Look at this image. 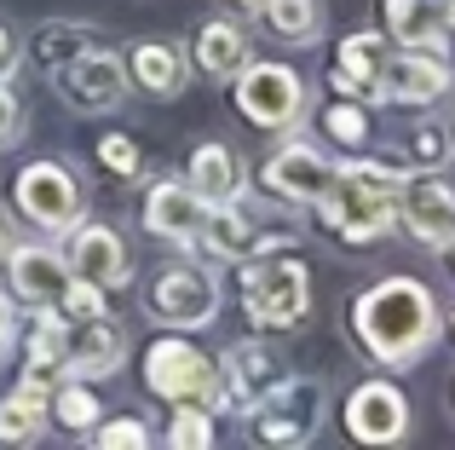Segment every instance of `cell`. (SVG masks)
<instances>
[{
  "mask_svg": "<svg viewBox=\"0 0 455 450\" xmlns=\"http://www.w3.org/2000/svg\"><path fill=\"white\" fill-rule=\"evenodd\" d=\"M352 335L387 370L427 358L433 341L444 335V312H438V294L421 277H380L375 289L357 294L352 306Z\"/></svg>",
  "mask_w": 455,
  "mask_h": 450,
  "instance_id": "6da1fadb",
  "label": "cell"
},
{
  "mask_svg": "<svg viewBox=\"0 0 455 450\" xmlns=\"http://www.w3.org/2000/svg\"><path fill=\"white\" fill-rule=\"evenodd\" d=\"M243 306L259 329H294L311 312V271L294 254H254L243 260Z\"/></svg>",
  "mask_w": 455,
  "mask_h": 450,
  "instance_id": "7a4b0ae2",
  "label": "cell"
},
{
  "mask_svg": "<svg viewBox=\"0 0 455 450\" xmlns=\"http://www.w3.org/2000/svg\"><path fill=\"white\" fill-rule=\"evenodd\" d=\"M145 387H150L156 398H167V405L225 410V398H220V364H213L196 341H179V329L145 352Z\"/></svg>",
  "mask_w": 455,
  "mask_h": 450,
  "instance_id": "3957f363",
  "label": "cell"
},
{
  "mask_svg": "<svg viewBox=\"0 0 455 450\" xmlns=\"http://www.w3.org/2000/svg\"><path fill=\"white\" fill-rule=\"evenodd\" d=\"M231 81H236V110L254 127H266V133H294V127L306 122V81L294 76L289 64H254V58H248Z\"/></svg>",
  "mask_w": 455,
  "mask_h": 450,
  "instance_id": "277c9868",
  "label": "cell"
},
{
  "mask_svg": "<svg viewBox=\"0 0 455 450\" xmlns=\"http://www.w3.org/2000/svg\"><path fill=\"white\" fill-rule=\"evenodd\" d=\"M12 203H18V214L46 237H64L69 225H81V214H87L81 180L64 162H29V168L18 173V185H12Z\"/></svg>",
  "mask_w": 455,
  "mask_h": 450,
  "instance_id": "5b68a950",
  "label": "cell"
},
{
  "mask_svg": "<svg viewBox=\"0 0 455 450\" xmlns=\"http://www.w3.org/2000/svg\"><path fill=\"white\" fill-rule=\"evenodd\" d=\"M52 87L64 92V104H76L81 116H104V110H122L127 104V58L122 52H104V46H81L69 52L64 64H52Z\"/></svg>",
  "mask_w": 455,
  "mask_h": 450,
  "instance_id": "8992f818",
  "label": "cell"
},
{
  "mask_svg": "<svg viewBox=\"0 0 455 450\" xmlns=\"http://www.w3.org/2000/svg\"><path fill=\"white\" fill-rule=\"evenodd\" d=\"M248 428H254L259 445H311L323 428V387L300 382V375H283L259 405L243 410Z\"/></svg>",
  "mask_w": 455,
  "mask_h": 450,
  "instance_id": "52a82bcc",
  "label": "cell"
},
{
  "mask_svg": "<svg viewBox=\"0 0 455 450\" xmlns=\"http://www.w3.org/2000/svg\"><path fill=\"white\" fill-rule=\"evenodd\" d=\"M150 317L167 329H208L220 317V277L196 260H179V266H162V277L150 283Z\"/></svg>",
  "mask_w": 455,
  "mask_h": 450,
  "instance_id": "ba28073f",
  "label": "cell"
},
{
  "mask_svg": "<svg viewBox=\"0 0 455 450\" xmlns=\"http://www.w3.org/2000/svg\"><path fill=\"white\" fill-rule=\"evenodd\" d=\"M334 180H340V162H334L323 145L294 139V133L271 150V157H266V173H259V185H266L277 203H317Z\"/></svg>",
  "mask_w": 455,
  "mask_h": 450,
  "instance_id": "9c48e42d",
  "label": "cell"
},
{
  "mask_svg": "<svg viewBox=\"0 0 455 450\" xmlns=\"http://www.w3.org/2000/svg\"><path fill=\"white\" fill-rule=\"evenodd\" d=\"M311 208H317V220L329 225L340 243H352V248L375 243V237H387L392 225H398V197L357 191V185H346V180H334Z\"/></svg>",
  "mask_w": 455,
  "mask_h": 450,
  "instance_id": "30bf717a",
  "label": "cell"
},
{
  "mask_svg": "<svg viewBox=\"0 0 455 450\" xmlns=\"http://www.w3.org/2000/svg\"><path fill=\"white\" fill-rule=\"evenodd\" d=\"M398 225L427 248L455 243V180L444 173H410L398 191Z\"/></svg>",
  "mask_w": 455,
  "mask_h": 450,
  "instance_id": "8fae6325",
  "label": "cell"
},
{
  "mask_svg": "<svg viewBox=\"0 0 455 450\" xmlns=\"http://www.w3.org/2000/svg\"><path fill=\"white\" fill-rule=\"evenodd\" d=\"M69 243H64V266L69 277H87L99 283V289H127V277H133V254H127L122 231H110V225H69Z\"/></svg>",
  "mask_w": 455,
  "mask_h": 450,
  "instance_id": "7c38bea8",
  "label": "cell"
},
{
  "mask_svg": "<svg viewBox=\"0 0 455 450\" xmlns=\"http://www.w3.org/2000/svg\"><path fill=\"white\" fill-rule=\"evenodd\" d=\"M398 46L387 41V29H357L340 41V58H334V87L357 104H387V64Z\"/></svg>",
  "mask_w": 455,
  "mask_h": 450,
  "instance_id": "4fadbf2b",
  "label": "cell"
},
{
  "mask_svg": "<svg viewBox=\"0 0 455 450\" xmlns=\"http://www.w3.org/2000/svg\"><path fill=\"white\" fill-rule=\"evenodd\" d=\"M346 433L357 445H403L410 439V398L392 382H363L346 398Z\"/></svg>",
  "mask_w": 455,
  "mask_h": 450,
  "instance_id": "5bb4252c",
  "label": "cell"
},
{
  "mask_svg": "<svg viewBox=\"0 0 455 450\" xmlns=\"http://www.w3.org/2000/svg\"><path fill=\"white\" fill-rule=\"evenodd\" d=\"M283 375H289V364L277 358V347H266V341H243V347H231L220 358V398H225V410L259 405Z\"/></svg>",
  "mask_w": 455,
  "mask_h": 450,
  "instance_id": "9a60e30c",
  "label": "cell"
},
{
  "mask_svg": "<svg viewBox=\"0 0 455 450\" xmlns=\"http://www.w3.org/2000/svg\"><path fill=\"white\" fill-rule=\"evenodd\" d=\"M58 382H69V317L58 306L35 312V335H29V364H23V393L46 398Z\"/></svg>",
  "mask_w": 455,
  "mask_h": 450,
  "instance_id": "2e32d148",
  "label": "cell"
},
{
  "mask_svg": "<svg viewBox=\"0 0 455 450\" xmlns=\"http://www.w3.org/2000/svg\"><path fill=\"white\" fill-rule=\"evenodd\" d=\"M202 220H208V203H202L185 180H156L150 185V197H145V231L150 237H162V243H173V248H190L196 231H202Z\"/></svg>",
  "mask_w": 455,
  "mask_h": 450,
  "instance_id": "e0dca14e",
  "label": "cell"
},
{
  "mask_svg": "<svg viewBox=\"0 0 455 450\" xmlns=\"http://www.w3.org/2000/svg\"><path fill=\"white\" fill-rule=\"evenodd\" d=\"M6 266V283H12V294H18L23 306H58V294H64V283H69V266H64V254L58 248H23V243H12V254L0 260Z\"/></svg>",
  "mask_w": 455,
  "mask_h": 450,
  "instance_id": "ac0fdd59",
  "label": "cell"
},
{
  "mask_svg": "<svg viewBox=\"0 0 455 450\" xmlns=\"http://www.w3.org/2000/svg\"><path fill=\"white\" fill-rule=\"evenodd\" d=\"M122 364H127L122 324H110L104 312L69 324V375H81V382H104V375H116Z\"/></svg>",
  "mask_w": 455,
  "mask_h": 450,
  "instance_id": "d6986e66",
  "label": "cell"
},
{
  "mask_svg": "<svg viewBox=\"0 0 455 450\" xmlns=\"http://www.w3.org/2000/svg\"><path fill=\"white\" fill-rule=\"evenodd\" d=\"M455 87V69L444 52H392L387 64V99L398 104H438L450 99Z\"/></svg>",
  "mask_w": 455,
  "mask_h": 450,
  "instance_id": "ffe728a7",
  "label": "cell"
},
{
  "mask_svg": "<svg viewBox=\"0 0 455 450\" xmlns=\"http://www.w3.org/2000/svg\"><path fill=\"white\" fill-rule=\"evenodd\" d=\"M380 18H387V41L403 52H444L450 46V23L438 0H387Z\"/></svg>",
  "mask_w": 455,
  "mask_h": 450,
  "instance_id": "44dd1931",
  "label": "cell"
},
{
  "mask_svg": "<svg viewBox=\"0 0 455 450\" xmlns=\"http://www.w3.org/2000/svg\"><path fill=\"white\" fill-rule=\"evenodd\" d=\"M127 76L133 87H145L150 99H179L190 87V52L173 41H139L127 52Z\"/></svg>",
  "mask_w": 455,
  "mask_h": 450,
  "instance_id": "7402d4cb",
  "label": "cell"
},
{
  "mask_svg": "<svg viewBox=\"0 0 455 450\" xmlns=\"http://www.w3.org/2000/svg\"><path fill=\"white\" fill-rule=\"evenodd\" d=\"M190 248H202V254L220 260V266H236V260H248L259 248V225H254V214H243L236 203H213Z\"/></svg>",
  "mask_w": 455,
  "mask_h": 450,
  "instance_id": "603a6c76",
  "label": "cell"
},
{
  "mask_svg": "<svg viewBox=\"0 0 455 450\" xmlns=\"http://www.w3.org/2000/svg\"><path fill=\"white\" fill-rule=\"evenodd\" d=\"M185 185H190V191H196L208 208H213V203H243V191H248L243 157H236L231 145H196Z\"/></svg>",
  "mask_w": 455,
  "mask_h": 450,
  "instance_id": "cb8c5ba5",
  "label": "cell"
},
{
  "mask_svg": "<svg viewBox=\"0 0 455 450\" xmlns=\"http://www.w3.org/2000/svg\"><path fill=\"white\" fill-rule=\"evenodd\" d=\"M243 64H248V35L225 18L208 23V29L196 35V46H190V69H202V76H213V81H231Z\"/></svg>",
  "mask_w": 455,
  "mask_h": 450,
  "instance_id": "d4e9b609",
  "label": "cell"
},
{
  "mask_svg": "<svg viewBox=\"0 0 455 450\" xmlns=\"http://www.w3.org/2000/svg\"><path fill=\"white\" fill-rule=\"evenodd\" d=\"M254 18L266 23L277 41H289V46H311V41L323 35V0H259Z\"/></svg>",
  "mask_w": 455,
  "mask_h": 450,
  "instance_id": "484cf974",
  "label": "cell"
},
{
  "mask_svg": "<svg viewBox=\"0 0 455 450\" xmlns=\"http://www.w3.org/2000/svg\"><path fill=\"white\" fill-rule=\"evenodd\" d=\"M46 433V398H35V393H12V398H0V445H35Z\"/></svg>",
  "mask_w": 455,
  "mask_h": 450,
  "instance_id": "4316f807",
  "label": "cell"
},
{
  "mask_svg": "<svg viewBox=\"0 0 455 450\" xmlns=\"http://www.w3.org/2000/svg\"><path fill=\"white\" fill-rule=\"evenodd\" d=\"M52 416L64 422V428H76V433H87L92 422H99V398H92V387H81V375H69V382H58L52 387Z\"/></svg>",
  "mask_w": 455,
  "mask_h": 450,
  "instance_id": "83f0119b",
  "label": "cell"
},
{
  "mask_svg": "<svg viewBox=\"0 0 455 450\" xmlns=\"http://www.w3.org/2000/svg\"><path fill=\"white\" fill-rule=\"evenodd\" d=\"M167 445H173V450H208L213 445V410L208 405H173Z\"/></svg>",
  "mask_w": 455,
  "mask_h": 450,
  "instance_id": "f1b7e54d",
  "label": "cell"
},
{
  "mask_svg": "<svg viewBox=\"0 0 455 450\" xmlns=\"http://www.w3.org/2000/svg\"><path fill=\"white\" fill-rule=\"evenodd\" d=\"M340 180H346V185H357V191L398 197L410 173H403V168H387V162H363V157H357V162H346V168H340Z\"/></svg>",
  "mask_w": 455,
  "mask_h": 450,
  "instance_id": "f546056e",
  "label": "cell"
},
{
  "mask_svg": "<svg viewBox=\"0 0 455 450\" xmlns=\"http://www.w3.org/2000/svg\"><path fill=\"white\" fill-rule=\"evenodd\" d=\"M323 127H329V139H334V145H346V150L369 145V116L357 110L352 99H346V104H334V110H323Z\"/></svg>",
  "mask_w": 455,
  "mask_h": 450,
  "instance_id": "4dcf8cb0",
  "label": "cell"
},
{
  "mask_svg": "<svg viewBox=\"0 0 455 450\" xmlns=\"http://www.w3.org/2000/svg\"><path fill=\"white\" fill-rule=\"evenodd\" d=\"M92 428H99V422H92ZM92 445H99V450H145L150 445V428L139 416H110L99 433H92Z\"/></svg>",
  "mask_w": 455,
  "mask_h": 450,
  "instance_id": "1f68e13d",
  "label": "cell"
},
{
  "mask_svg": "<svg viewBox=\"0 0 455 450\" xmlns=\"http://www.w3.org/2000/svg\"><path fill=\"white\" fill-rule=\"evenodd\" d=\"M58 312H64L69 324H81V317H99V312H104V289H99V283H87V277H69L64 294H58Z\"/></svg>",
  "mask_w": 455,
  "mask_h": 450,
  "instance_id": "d6a6232c",
  "label": "cell"
},
{
  "mask_svg": "<svg viewBox=\"0 0 455 450\" xmlns=\"http://www.w3.org/2000/svg\"><path fill=\"white\" fill-rule=\"evenodd\" d=\"M81 41H87V35H81L76 23H52L46 35H35V58H41V64H64L69 52H81Z\"/></svg>",
  "mask_w": 455,
  "mask_h": 450,
  "instance_id": "836d02e7",
  "label": "cell"
},
{
  "mask_svg": "<svg viewBox=\"0 0 455 450\" xmlns=\"http://www.w3.org/2000/svg\"><path fill=\"white\" fill-rule=\"evenodd\" d=\"M99 157H104V168H110L116 180H139V168H145V157H139V145L127 133H110L99 145Z\"/></svg>",
  "mask_w": 455,
  "mask_h": 450,
  "instance_id": "e575fe53",
  "label": "cell"
},
{
  "mask_svg": "<svg viewBox=\"0 0 455 450\" xmlns=\"http://www.w3.org/2000/svg\"><path fill=\"white\" fill-rule=\"evenodd\" d=\"M18 139H23V104H18V92L0 81V150L18 145Z\"/></svg>",
  "mask_w": 455,
  "mask_h": 450,
  "instance_id": "d590c367",
  "label": "cell"
},
{
  "mask_svg": "<svg viewBox=\"0 0 455 450\" xmlns=\"http://www.w3.org/2000/svg\"><path fill=\"white\" fill-rule=\"evenodd\" d=\"M410 150H415V162H427V168H438V162H444V133H438V127H421V133L410 139Z\"/></svg>",
  "mask_w": 455,
  "mask_h": 450,
  "instance_id": "8d00e7d4",
  "label": "cell"
},
{
  "mask_svg": "<svg viewBox=\"0 0 455 450\" xmlns=\"http://www.w3.org/2000/svg\"><path fill=\"white\" fill-rule=\"evenodd\" d=\"M23 64V41L12 23H0V81H12V69Z\"/></svg>",
  "mask_w": 455,
  "mask_h": 450,
  "instance_id": "74e56055",
  "label": "cell"
},
{
  "mask_svg": "<svg viewBox=\"0 0 455 450\" xmlns=\"http://www.w3.org/2000/svg\"><path fill=\"white\" fill-rule=\"evenodd\" d=\"M12 341H18V306H12V294H0V364L12 358Z\"/></svg>",
  "mask_w": 455,
  "mask_h": 450,
  "instance_id": "f35d334b",
  "label": "cell"
},
{
  "mask_svg": "<svg viewBox=\"0 0 455 450\" xmlns=\"http://www.w3.org/2000/svg\"><path fill=\"white\" fill-rule=\"evenodd\" d=\"M12 243H18V237H12V225H6V220H0V260H6V254H12Z\"/></svg>",
  "mask_w": 455,
  "mask_h": 450,
  "instance_id": "ab89813d",
  "label": "cell"
},
{
  "mask_svg": "<svg viewBox=\"0 0 455 450\" xmlns=\"http://www.w3.org/2000/svg\"><path fill=\"white\" fill-rule=\"evenodd\" d=\"M231 6H236V12H259V0H231Z\"/></svg>",
  "mask_w": 455,
  "mask_h": 450,
  "instance_id": "60d3db41",
  "label": "cell"
},
{
  "mask_svg": "<svg viewBox=\"0 0 455 450\" xmlns=\"http://www.w3.org/2000/svg\"><path fill=\"white\" fill-rule=\"evenodd\" d=\"M438 6H444V23H455V0H438Z\"/></svg>",
  "mask_w": 455,
  "mask_h": 450,
  "instance_id": "b9f144b4",
  "label": "cell"
},
{
  "mask_svg": "<svg viewBox=\"0 0 455 450\" xmlns=\"http://www.w3.org/2000/svg\"><path fill=\"white\" fill-rule=\"evenodd\" d=\"M450 260H455V243H450Z\"/></svg>",
  "mask_w": 455,
  "mask_h": 450,
  "instance_id": "7bdbcfd3",
  "label": "cell"
},
{
  "mask_svg": "<svg viewBox=\"0 0 455 450\" xmlns=\"http://www.w3.org/2000/svg\"><path fill=\"white\" fill-rule=\"evenodd\" d=\"M450 329H455V317H450Z\"/></svg>",
  "mask_w": 455,
  "mask_h": 450,
  "instance_id": "ee69618b",
  "label": "cell"
}]
</instances>
